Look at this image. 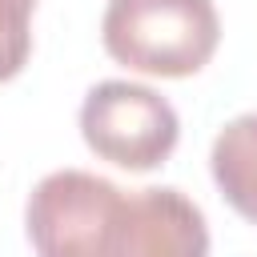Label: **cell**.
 I'll return each mask as SVG.
<instances>
[{
  "label": "cell",
  "mask_w": 257,
  "mask_h": 257,
  "mask_svg": "<svg viewBox=\"0 0 257 257\" xmlns=\"http://www.w3.org/2000/svg\"><path fill=\"white\" fill-rule=\"evenodd\" d=\"M80 137L100 161L128 173H149L177 149L181 116L149 84L100 80L80 100Z\"/></svg>",
  "instance_id": "obj_3"
},
{
  "label": "cell",
  "mask_w": 257,
  "mask_h": 257,
  "mask_svg": "<svg viewBox=\"0 0 257 257\" xmlns=\"http://www.w3.org/2000/svg\"><path fill=\"white\" fill-rule=\"evenodd\" d=\"M108 257H209L201 205L173 185L124 193Z\"/></svg>",
  "instance_id": "obj_4"
},
{
  "label": "cell",
  "mask_w": 257,
  "mask_h": 257,
  "mask_svg": "<svg viewBox=\"0 0 257 257\" xmlns=\"http://www.w3.org/2000/svg\"><path fill=\"white\" fill-rule=\"evenodd\" d=\"M124 189L88 169H56L36 181L24 229L36 257H108Z\"/></svg>",
  "instance_id": "obj_2"
},
{
  "label": "cell",
  "mask_w": 257,
  "mask_h": 257,
  "mask_svg": "<svg viewBox=\"0 0 257 257\" xmlns=\"http://www.w3.org/2000/svg\"><path fill=\"white\" fill-rule=\"evenodd\" d=\"M100 40L133 72L193 76L221 44V16L213 0H108Z\"/></svg>",
  "instance_id": "obj_1"
},
{
  "label": "cell",
  "mask_w": 257,
  "mask_h": 257,
  "mask_svg": "<svg viewBox=\"0 0 257 257\" xmlns=\"http://www.w3.org/2000/svg\"><path fill=\"white\" fill-rule=\"evenodd\" d=\"M209 173L221 197L257 225V112H241L221 124L209 149Z\"/></svg>",
  "instance_id": "obj_5"
},
{
  "label": "cell",
  "mask_w": 257,
  "mask_h": 257,
  "mask_svg": "<svg viewBox=\"0 0 257 257\" xmlns=\"http://www.w3.org/2000/svg\"><path fill=\"white\" fill-rule=\"evenodd\" d=\"M36 0H0V80H12L32 52Z\"/></svg>",
  "instance_id": "obj_6"
}]
</instances>
